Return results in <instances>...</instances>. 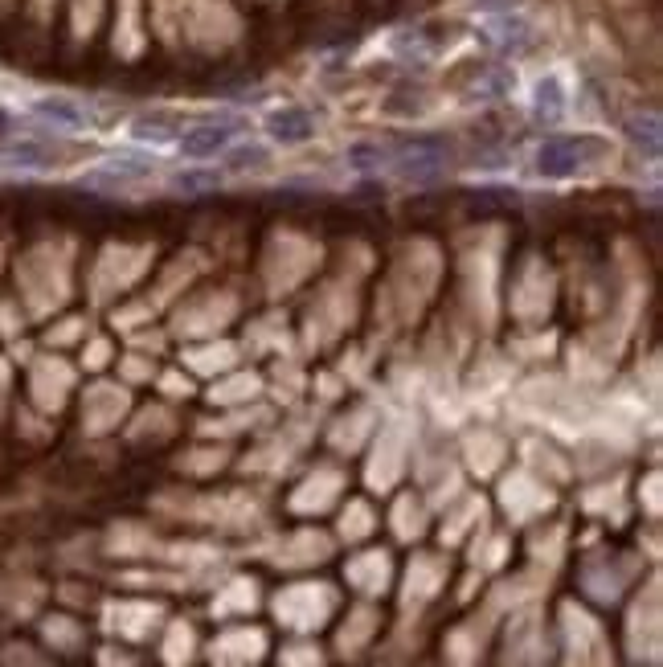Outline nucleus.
<instances>
[{"label":"nucleus","instance_id":"nucleus-10","mask_svg":"<svg viewBox=\"0 0 663 667\" xmlns=\"http://www.w3.org/2000/svg\"><path fill=\"white\" fill-rule=\"evenodd\" d=\"M37 115H46L58 127H86V123H91L86 111L78 103H70V99H37Z\"/></svg>","mask_w":663,"mask_h":667},{"label":"nucleus","instance_id":"nucleus-14","mask_svg":"<svg viewBox=\"0 0 663 667\" xmlns=\"http://www.w3.org/2000/svg\"><path fill=\"white\" fill-rule=\"evenodd\" d=\"M131 136H136L140 144H164V140H172V127L164 123V119H140L136 127H131Z\"/></svg>","mask_w":663,"mask_h":667},{"label":"nucleus","instance_id":"nucleus-6","mask_svg":"<svg viewBox=\"0 0 663 667\" xmlns=\"http://www.w3.org/2000/svg\"><path fill=\"white\" fill-rule=\"evenodd\" d=\"M533 115L545 119V123H553V119L565 115V86H561L557 74H545V78L537 82V91H533Z\"/></svg>","mask_w":663,"mask_h":667},{"label":"nucleus","instance_id":"nucleus-12","mask_svg":"<svg viewBox=\"0 0 663 667\" xmlns=\"http://www.w3.org/2000/svg\"><path fill=\"white\" fill-rule=\"evenodd\" d=\"M5 160L9 164H17V168H46L54 156L41 148V144H13L9 152H5Z\"/></svg>","mask_w":663,"mask_h":667},{"label":"nucleus","instance_id":"nucleus-16","mask_svg":"<svg viewBox=\"0 0 663 667\" xmlns=\"http://www.w3.org/2000/svg\"><path fill=\"white\" fill-rule=\"evenodd\" d=\"M524 0H475V13L483 17H500V13H516Z\"/></svg>","mask_w":663,"mask_h":667},{"label":"nucleus","instance_id":"nucleus-1","mask_svg":"<svg viewBox=\"0 0 663 667\" xmlns=\"http://www.w3.org/2000/svg\"><path fill=\"white\" fill-rule=\"evenodd\" d=\"M606 156V140L598 136H553L537 148V172L549 181H565V176L582 172L586 164Z\"/></svg>","mask_w":663,"mask_h":667},{"label":"nucleus","instance_id":"nucleus-8","mask_svg":"<svg viewBox=\"0 0 663 667\" xmlns=\"http://www.w3.org/2000/svg\"><path fill=\"white\" fill-rule=\"evenodd\" d=\"M627 136H631V144L643 152V156H659V119L655 115H631L627 119Z\"/></svg>","mask_w":663,"mask_h":667},{"label":"nucleus","instance_id":"nucleus-13","mask_svg":"<svg viewBox=\"0 0 663 667\" xmlns=\"http://www.w3.org/2000/svg\"><path fill=\"white\" fill-rule=\"evenodd\" d=\"M267 160H271V152H267V148H258V144H242V148H234V152H230V168H234V172L262 168Z\"/></svg>","mask_w":663,"mask_h":667},{"label":"nucleus","instance_id":"nucleus-11","mask_svg":"<svg viewBox=\"0 0 663 667\" xmlns=\"http://www.w3.org/2000/svg\"><path fill=\"white\" fill-rule=\"evenodd\" d=\"M389 50H393L397 58H426V54H430V46H426V29H402V33H393Z\"/></svg>","mask_w":663,"mask_h":667},{"label":"nucleus","instance_id":"nucleus-15","mask_svg":"<svg viewBox=\"0 0 663 667\" xmlns=\"http://www.w3.org/2000/svg\"><path fill=\"white\" fill-rule=\"evenodd\" d=\"M217 185V172H185L176 176V189L181 193H201V189H213Z\"/></svg>","mask_w":663,"mask_h":667},{"label":"nucleus","instance_id":"nucleus-17","mask_svg":"<svg viewBox=\"0 0 663 667\" xmlns=\"http://www.w3.org/2000/svg\"><path fill=\"white\" fill-rule=\"evenodd\" d=\"M9 127H13V115H9L5 107H0V131H9Z\"/></svg>","mask_w":663,"mask_h":667},{"label":"nucleus","instance_id":"nucleus-5","mask_svg":"<svg viewBox=\"0 0 663 667\" xmlns=\"http://www.w3.org/2000/svg\"><path fill=\"white\" fill-rule=\"evenodd\" d=\"M483 37H488L496 50L516 54V50H524L528 41H533V21L520 17V13H500V17H492L488 25H483Z\"/></svg>","mask_w":663,"mask_h":667},{"label":"nucleus","instance_id":"nucleus-4","mask_svg":"<svg viewBox=\"0 0 663 667\" xmlns=\"http://www.w3.org/2000/svg\"><path fill=\"white\" fill-rule=\"evenodd\" d=\"M267 136L275 144H303L316 136V115L307 107H279L267 115Z\"/></svg>","mask_w":663,"mask_h":667},{"label":"nucleus","instance_id":"nucleus-7","mask_svg":"<svg viewBox=\"0 0 663 667\" xmlns=\"http://www.w3.org/2000/svg\"><path fill=\"white\" fill-rule=\"evenodd\" d=\"M512 86H516V74H512L508 66H496V70H488V74H479V78H475L471 99H479V103L504 99V95H512Z\"/></svg>","mask_w":663,"mask_h":667},{"label":"nucleus","instance_id":"nucleus-3","mask_svg":"<svg viewBox=\"0 0 663 667\" xmlns=\"http://www.w3.org/2000/svg\"><path fill=\"white\" fill-rule=\"evenodd\" d=\"M234 136H238V123H193L176 136V148L189 160H209L217 152H226L234 144Z\"/></svg>","mask_w":663,"mask_h":667},{"label":"nucleus","instance_id":"nucleus-2","mask_svg":"<svg viewBox=\"0 0 663 667\" xmlns=\"http://www.w3.org/2000/svg\"><path fill=\"white\" fill-rule=\"evenodd\" d=\"M442 164H447V152H442V144L434 136L418 140L410 152H402L393 160V172L402 176V181H414V185H430L442 176Z\"/></svg>","mask_w":663,"mask_h":667},{"label":"nucleus","instance_id":"nucleus-9","mask_svg":"<svg viewBox=\"0 0 663 667\" xmlns=\"http://www.w3.org/2000/svg\"><path fill=\"white\" fill-rule=\"evenodd\" d=\"M344 160H348V168H357V172H377V168L389 164V148H381L373 140H357V144H348Z\"/></svg>","mask_w":663,"mask_h":667}]
</instances>
